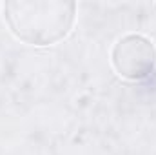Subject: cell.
Instances as JSON below:
<instances>
[{"label": "cell", "instance_id": "obj_2", "mask_svg": "<svg viewBox=\"0 0 156 155\" xmlns=\"http://www.w3.org/2000/svg\"><path fill=\"white\" fill-rule=\"evenodd\" d=\"M156 62V53L153 44L144 37H125L116 44L113 51V64L116 71L125 78L147 77Z\"/></svg>", "mask_w": 156, "mask_h": 155}, {"label": "cell", "instance_id": "obj_1", "mask_svg": "<svg viewBox=\"0 0 156 155\" xmlns=\"http://www.w3.org/2000/svg\"><path fill=\"white\" fill-rule=\"evenodd\" d=\"M5 11L13 33L35 46L66 37L75 18L73 4H7Z\"/></svg>", "mask_w": 156, "mask_h": 155}]
</instances>
